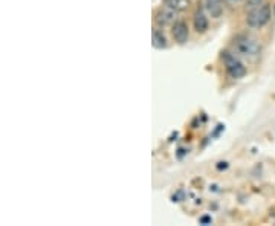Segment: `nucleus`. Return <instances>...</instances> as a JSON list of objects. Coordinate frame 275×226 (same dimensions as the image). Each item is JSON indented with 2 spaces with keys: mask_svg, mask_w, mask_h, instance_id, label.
I'll list each match as a JSON object with an SVG mask.
<instances>
[{
  "mask_svg": "<svg viewBox=\"0 0 275 226\" xmlns=\"http://www.w3.org/2000/svg\"><path fill=\"white\" fill-rule=\"evenodd\" d=\"M232 46H234V51L239 55L249 57V58L257 57L260 54V51H262L260 43L251 35H237L234 38V43H232Z\"/></svg>",
  "mask_w": 275,
  "mask_h": 226,
  "instance_id": "f257e3e1",
  "label": "nucleus"
},
{
  "mask_svg": "<svg viewBox=\"0 0 275 226\" xmlns=\"http://www.w3.org/2000/svg\"><path fill=\"white\" fill-rule=\"evenodd\" d=\"M271 17H272V6L269 3H263L256 9L248 11L246 25L252 29H260L271 22Z\"/></svg>",
  "mask_w": 275,
  "mask_h": 226,
  "instance_id": "f03ea898",
  "label": "nucleus"
},
{
  "mask_svg": "<svg viewBox=\"0 0 275 226\" xmlns=\"http://www.w3.org/2000/svg\"><path fill=\"white\" fill-rule=\"evenodd\" d=\"M222 60H223V65H225V69L228 72V75L231 78H243L246 75V68L245 65L242 63V61L234 55V54H231L228 51H225L222 54Z\"/></svg>",
  "mask_w": 275,
  "mask_h": 226,
  "instance_id": "7ed1b4c3",
  "label": "nucleus"
},
{
  "mask_svg": "<svg viewBox=\"0 0 275 226\" xmlns=\"http://www.w3.org/2000/svg\"><path fill=\"white\" fill-rule=\"evenodd\" d=\"M155 22L158 26L161 28H165V26H173L176 22H178V11L168 8V6H161L158 11H156V15H155Z\"/></svg>",
  "mask_w": 275,
  "mask_h": 226,
  "instance_id": "20e7f679",
  "label": "nucleus"
},
{
  "mask_svg": "<svg viewBox=\"0 0 275 226\" xmlns=\"http://www.w3.org/2000/svg\"><path fill=\"white\" fill-rule=\"evenodd\" d=\"M172 34H173V38L175 42H178L179 45H183L188 42V37H189V29H188V25L182 20H178V22L172 26Z\"/></svg>",
  "mask_w": 275,
  "mask_h": 226,
  "instance_id": "39448f33",
  "label": "nucleus"
},
{
  "mask_svg": "<svg viewBox=\"0 0 275 226\" xmlns=\"http://www.w3.org/2000/svg\"><path fill=\"white\" fill-rule=\"evenodd\" d=\"M205 9L213 18L222 17V14H223V0H205Z\"/></svg>",
  "mask_w": 275,
  "mask_h": 226,
  "instance_id": "423d86ee",
  "label": "nucleus"
},
{
  "mask_svg": "<svg viewBox=\"0 0 275 226\" xmlns=\"http://www.w3.org/2000/svg\"><path fill=\"white\" fill-rule=\"evenodd\" d=\"M208 17H206V14L202 11V9H197L196 11V14H194V29L199 32V34H203V32H206V29H208Z\"/></svg>",
  "mask_w": 275,
  "mask_h": 226,
  "instance_id": "0eeeda50",
  "label": "nucleus"
},
{
  "mask_svg": "<svg viewBox=\"0 0 275 226\" xmlns=\"http://www.w3.org/2000/svg\"><path fill=\"white\" fill-rule=\"evenodd\" d=\"M164 5L172 8L178 12H182V11H186L189 8V5H191V0H162Z\"/></svg>",
  "mask_w": 275,
  "mask_h": 226,
  "instance_id": "6e6552de",
  "label": "nucleus"
},
{
  "mask_svg": "<svg viewBox=\"0 0 275 226\" xmlns=\"http://www.w3.org/2000/svg\"><path fill=\"white\" fill-rule=\"evenodd\" d=\"M152 43H153V46L156 49H165L167 45H168L167 43V37L159 29H153V32H152Z\"/></svg>",
  "mask_w": 275,
  "mask_h": 226,
  "instance_id": "1a4fd4ad",
  "label": "nucleus"
},
{
  "mask_svg": "<svg viewBox=\"0 0 275 226\" xmlns=\"http://www.w3.org/2000/svg\"><path fill=\"white\" fill-rule=\"evenodd\" d=\"M263 3H266V0H246L245 8H246V11H252V9L262 6Z\"/></svg>",
  "mask_w": 275,
  "mask_h": 226,
  "instance_id": "9d476101",
  "label": "nucleus"
},
{
  "mask_svg": "<svg viewBox=\"0 0 275 226\" xmlns=\"http://www.w3.org/2000/svg\"><path fill=\"white\" fill-rule=\"evenodd\" d=\"M229 3H239V2H242V0H228Z\"/></svg>",
  "mask_w": 275,
  "mask_h": 226,
  "instance_id": "9b49d317",
  "label": "nucleus"
}]
</instances>
